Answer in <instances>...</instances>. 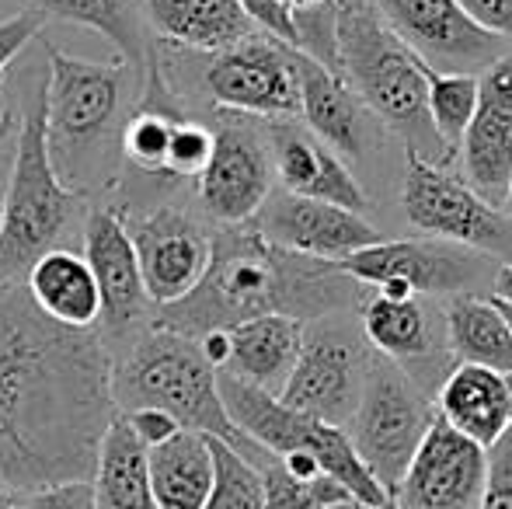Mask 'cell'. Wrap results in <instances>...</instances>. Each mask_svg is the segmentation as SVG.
Here are the masks:
<instances>
[{
  "label": "cell",
  "mask_w": 512,
  "mask_h": 509,
  "mask_svg": "<svg viewBox=\"0 0 512 509\" xmlns=\"http://www.w3.org/2000/svg\"><path fill=\"white\" fill-rule=\"evenodd\" d=\"M84 262L95 276L98 297H102V318L98 332L115 339H136L154 321V304L147 300L136 262V248L122 224V213L112 206H98L84 220Z\"/></svg>",
  "instance_id": "cell-16"
},
{
  "label": "cell",
  "mask_w": 512,
  "mask_h": 509,
  "mask_svg": "<svg viewBox=\"0 0 512 509\" xmlns=\"http://www.w3.org/2000/svg\"><path fill=\"white\" fill-rule=\"evenodd\" d=\"M335 265L363 290L391 300L422 293H474L478 279L492 272L488 255L446 241H377Z\"/></svg>",
  "instance_id": "cell-12"
},
{
  "label": "cell",
  "mask_w": 512,
  "mask_h": 509,
  "mask_svg": "<svg viewBox=\"0 0 512 509\" xmlns=\"http://www.w3.org/2000/svg\"><path fill=\"white\" fill-rule=\"evenodd\" d=\"M251 227L279 252L331 265L384 241L363 213L342 210L321 199L290 196V192H272L255 213Z\"/></svg>",
  "instance_id": "cell-17"
},
{
  "label": "cell",
  "mask_w": 512,
  "mask_h": 509,
  "mask_svg": "<svg viewBox=\"0 0 512 509\" xmlns=\"http://www.w3.org/2000/svg\"><path fill=\"white\" fill-rule=\"evenodd\" d=\"M0 213H4V192H0Z\"/></svg>",
  "instance_id": "cell-46"
},
{
  "label": "cell",
  "mask_w": 512,
  "mask_h": 509,
  "mask_svg": "<svg viewBox=\"0 0 512 509\" xmlns=\"http://www.w3.org/2000/svg\"><path fill=\"white\" fill-rule=\"evenodd\" d=\"M335 67L363 98L377 123L405 140L408 150L439 164L436 133L429 123V67L384 25L366 0H338Z\"/></svg>",
  "instance_id": "cell-4"
},
{
  "label": "cell",
  "mask_w": 512,
  "mask_h": 509,
  "mask_svg": "<svg viewBox=\"0 0 512 509\" xmlns=\"http://www.w3.org/2000/svg\"><path fill=\"white\" fill-rule=\"evenodd\" d=\"M112 401L98 328H63L21 283L0 286V489L14 496L91 478Z\"/></svg>",
  "instance_id": "cell-1"
},
{
  "label": "cell",
  "mask_w": 512,
  "mask_h": 509,
  "mask_svg": "<svg viewBox=\"0 0 512 509\" xmlns=\"http://www.w3.org/2000/svg\"><path fill=\"white\" fill-rule=\"evenodd\" d=\"M32 304L49 321L63 328H98L102 318V297H98L95 276L77 248H53L28 269L21 283Z\"/></svg>",
  "instance_id": "cell-26"
},
{
  "label": "cell",
  "mask_w": 512,
  "mask_h": 509,
  "mask_svg": "<svg viewBox=\"0 0 512 509\" xmlns=\"http://www.w3.org/2000/svg\"><path fill=\"white\" fill-rule=\"evenodd\" d=\"M91 489L95 509H157L147 482V447L136 440L119 412L98 443Z\"/></svg>",
  "instance_id": "cell-29"
},
{
  "label": "cell",
  "mask_w": 512,
  "mask_h": 509,
  "mask_svg": "<svg viewBox=\"0 0 512 509\" xmlns=\"http://www.w3.org/2000/svg\"><path fill=\"white\" fill-rule=\"evenodd\" d=\"M436 415L450 429H457L464 440L478 443L481 450H492L512 429L509 377L495 374V370H488V367L457 363V367L439 381Z\"/></svg>",
  "instance_id": "cell-23"
},
{
  "label": "cell",
  "mask_w": 512,
  "mask_h": 509,
  "mask_svg": "<svg viewBox=\"0 0 512 509\" xmlns=\"http://www.w3.org/2000/svg\"><path fill=\"white\" fill-rule=\"evenodd\" d=\"M88 192L67 185L53 168L46 136V102L42 84L35 102L25 109L14 136L11 175L4 189V213H0V286L25 283L28 269L46 252L63 248L77 210Z\"/></svg>",
  "instance_id": "cell-5"
},
{
  "label": "cell",
  "mask_w": 512,
  "mask_h": 509,
  "mask_svg": "<svg viewBox=\"0 0 512 509\" xmlns=\"http://www.w3.org/2000/svg\"><path fill=\"white\" fill-rule=\"evenodd\" d=\"M14 506H18V496L7 492V489H0V509H14Z\"/></svg>",
  "instance_id": "cell-43"
},
{
  "label": "cell",
  "mask_w": 512,
  "mask_h": 509,
  "mask_svg": "<svg viewBox=\"0 0 512 509\" xmlns=\"http://www.w3.org/2000/svg\"><path fill=\"white\" fill-rule=\"evenodd\" d=\"M478 509H512V429L488 450V478Z\"/></svg>",
  "instance_id": "cell-35"
},
{
  "label": "cell",
  "mask_w": 512,
  "mask_h": 509,
  "mask_svg": "<svg viewBox=\"0 0 512 509\" xmlns=\"http://www.w3.org/2000/svg\"><path fill=\"white\" fill-rule=\"evenodd\" d=\"M509 387H512V377H509Z\"/></svg>",
  "instance_id": "cell-47"
},
{
  "label": "cell",
  "mask_w": 512,
  "mask_h": 509,
  "mask_svg": "<svg viewBox=\"0 0 512 509\" xmlns=\"http://www.w3.org/2000/svg\"><path fill=\"white\" fill-rule=\"evenodd\" d=\"M485 478L488 450L464 440L436 415L391 499L398 509H478Z\"/></svg>",
  "instance_id": "cell-18"
},
{
  "label": "cell",
  "mask_w": 512,
  "mask_h": 509,
  "mask_svg": "<svg viewBox=\"0 0 512 509\" xmlns=\"http://www.w3.org/2000/svg\"><path fill=\"white\" fill-rule=\"evenodd\" d=\"M126 234L136 248L143 290L147 300L157 307L178 304L199 286L209 269L213 255V234L189 213L175 206H157V210H119Z\"/></svg>",
  "instance_id": "cell-14"
},
{
  "label": "cell",
  "mask_w": 512,
  "mask_h": 509,
  "mask_svg": "<svg viewBox=\"0 0 512 509\" xmlns=\"http://www.w3.org/2000/svg\"><path fill=\"white\" fill-rule=\"evenodd\" d=\"M209 443H213L216 482L203 509H265V485L258 464H251L244 454L213 436Z\"/></svg>",
  "instance_id": "cell-32"
},
{
  "label": "cell",
  "mask_w": 512,
  "mask_h": 509,
  "mask_svg": "<svg viewBox=\"0 0 512 509\" xmlns=\"http://www.w3.org/2000/svg\"><path fill=\"white\" fill-rule=\"evenodd\" d=\"M14 509H95V489H91V478L60 482V485H49V489L18 496V506Z\"/></svg>",
  "instance_id": "cell-36"
},
{
  "label": "cell",
  "mask_w": 512,
  "mask_h": 509,
  "mask_svg": "<svg viewBox=\"0 0 512 509\" xmlns=\"http://www.w3.org/2000/svg\"><path fill=\"white\" fill-rule=\"evenodd\" d=\"M209 150H213V129L196 123L192 116H185L171 133L168 147V178H199V171L206 168Z\"/></svg>",
  "instance_id": "cell-34"
},
{
  "label": "cell",
  "mask_w": 512,
  "mask_h": 509,
  "mask_svg": "<svg viewBox=\"0 0 512 509\" xmlns=\"http://www.w3.org/2000/svg\"><path fill=\"white\" fill-rule=\"evenodd\" d=\"M359 290L363 286L352 283L338 265L279 252L251 224L220 227L199 286L178 304L157 307L150 325L199 339L262 314L307 321L349 307L359 300Z\"/></svg>",
  "instance_id": "cell-2"
},
{
  "label": "cell",
  "mask_w": 512,
  "mask_h": 509,
  "mask_svg": "<svg viewBox=\"0 0 512 509\" xmlns=\"http://www.w3.org/2000/svg\"><path fill=\"white\" fill-rule=\"evenodd\" d=\"M147 482L157 509H203L216 482L209 436L178 429L171 440L150 447Z\"/></svg>",
  "instance_id": "cell-27"
},
{
  "label": "cell",
  "mask_w": 512,
  "mask_h": 509,
  "mask_svg": "<svg viewBox=\"0 0 512 509\" xmlns=\"http://www.w3.org/2000/svg\"><path fill=\"white\" fill-rule=\"evenodd\" d=\"M46 53L49 74L42 81V102H46L49 157L56 175L67 178V171L98 154L119 116L126 63L77 60L56 46H46Z\"/></svg>",
  "instance_id": "cell-7"
},
{
  "label": "cell",
  "mask_w": 512,
  "mask_h": 509,
  "mask_svg": "<svg viewBox=\"0 0 512 509\" xmlns=\"http://www.w3.org/2000/svg\"><path fill=\"white\" fill-rule=\"evenodd\" d=\"M42 21H46V18H42V14H35V11H21V14H14V18L0 21V91H4L7 67H11V63L18 60L21 49H25L28 42L42 32Z\"/></svg>",
  "instance_id": "cell-37"
},
{
  "label": "cell",
  "mask_w": 512,
  "mask_h": 509,
  "mask_svg": "<svg viewBox=\"0 0 512 509\" xmlns=\"http://www.w3.org/2000/svg\"><path fill=\"white\" fill-rule=\"evenodd\" d=\"M199 203L220 227L251 224L272 196V154L258 119L223 112L213 126V150L199 171Z\"/></svg>",
  "instance_id": "cell-13"
},
{
  "label": "cell",
  "mask_w": 512,
  "mask_h": 509,
  "mask_svg": "<svg viewBox=\"0 0 512 509\" xmlns=\"http://www.w3.org/2000/svg\"><path fill=\"white\" fill-rule=\"evenodd\" d=\"M262 129L272 154V175L279 178L283 192L321 199V203L342 206V210L366 217V210H370L366 189L328 143H321L307 126L293 123V119H276V123H265Z\"/></svg>",
  "instance_id": "cell-20"
},
{
  "label": "cell",
  "mask_w": 512,
  "mask_h": 509,
  "mask_svg": "<svg viewBox=\"0 0 512 509\" xmlns=\"http://www.w3.org/2000/svg\"><path fill=\"white\" fill-rule=\"evenodd\" d=\"M220 398L230 422L244 440H251L269 457L307 454L321 464V471L338 482L352 496V503L370 509L387 499V492L373 482V475L363 468L359 454L352 450L349 433L328 422H317L310 415H300L286 408L276 394H265L258 387L237 381L220 370Z\"/></svg>",
  "instance_id": "cell-6"
},
{
  "label": "cell",
  "mask_w": 512,
  "mask_h": 509,
  "mask_svg": "<svg viewBox=\"0 0 512 509\" xmlns=\"http://www.w3.org/2000/svg\"><path fill=\"white\" fill-rule=\"evenodd\" d=\"M457 4L474 25L492 32L495 39H512V0H457Z\"/></svg>",
  "instance_id": "cell-40"
},
{
  "label": "cell",
  "mask_w": 512,
  "mask_h": 509,
  "mask_svg": "<svg viewBox=\"0 0 512 509\" xmlns=\"http://www.w3.org/2000/svg\"><path fill=\"white\" fill-rule=\"evenodd\" d=\"M237 4L244 7V14H248V18L255 21V28H262L265 35L286 42V46H293V42H297L293 14L286 11L283 0H237Z\"/></svg>",
  "instance_id": "cell-38"
},
{
  "label": "cell",
  "mask_w": 512,
  "mask_h": 509,
  "mask_svg": "<svg viewBox=\"0 0 512 509\" xmlns=\"http://www.w3.org/2000/svg\"><path fill=\"white\" fill-rule=\"evenodd\" d=\"M363 339L373 353L398 363L401 370L425 391V370L439 367L446 360V335H439L436 318L422 304V297H377L363 300ZM429 394V391H425Z\"/></svg>",
  "instance_id": "cell-22"
},
{
  "label": "cell",
  "mask_w": 512,
  "mask_h": 509,
  "mask_svg": "<svg viewBox=\"0 0 512 509\" xmlns=\"http://www.w3.org/2000/svg\"><path fill=\"white\" fill-rule=\"evenodd\" d=\"M492 283H495L492 300H499V304L512 307V258H509V262H502L499 269H495Z\"/></svg>",
  "instance_id": "cell-41"
},
{
  "label": "cell",
  "mask_w": 512,
  "mask_h": 509,
  "mask_svg": "<svg viewBox=\"0 0 512 509\" xmlns=\"http://www.w3.org/2000/svg\"><path fill=\"white\" fill-rule=\"evenodd\" d=\"M429 123L436 133L439 164L450 168L478 109V74H436L429 70Z\"/></svg>",
  "instance_id": "cell-31"
},
{
  "label": "cell",
  "mask_w": 512,
  "mask_h": 509,
  "mask_svg": "<svg viewBox=\"0 0 512 509\" xmlns=\"http://www.w3.org/2000/svg\"><path fill=\"white\" fill-rule=\"evenodd\" d=\"M300 84V119L310 133L331 150L363 161L377 147V119L363 105V98L345 84L342 74L328 70L324 63L310 60L307 53L293 49Z\"/></svg>",
  "instance_id": "cell-21"
},
{
  "label": "cell",
  "mask_w": 512,
  "mask_h": 509,
  "mask_svg": "<svg viewBox=\"0 0 512 509\" xmlns=\"http://www.w3.org/2000/svg\"><path fill=\"white\" fill-rule=\"evenodd\" d=\"M499 304V300H495ZM502 307V314H506V321H509V332H512V307H506V304H499Z\"/></svg>",
  "instance_id": "cell-44"
},
{
  "label": "cell",
  "mask_w": 512,
  "mask_h": 509,
  "mask_svg": "<svg viewBox=\"0 0 512 509\" xmlns=\"http://www.w3.org/2000/svg\"><path fill=\"white\" fill-rule=\"evenodd\" d=\"M150 28L189 53H220L255 35V21L237 0H143Z\"/></svg>",
  "instance_id": "cell-25"
},
{
  "label": "cell",
  "mask_w": 512,
  "mask_h": 509,
  "mask_svg": "<svg viewBox=\"0 0 512 509\" xmlns=\"http://www.w3.org/2000/svg\"><path fill=\"white\" fill-rule=\"evenodd\" d=\"M377 14L436 74H478L506 56V42L474 25L457 0H377Z\"/></svg>",
  "instance_id": "cell-15"
},
{
  "label": "cell",
  "mask_w": 512,
  "mask_h": 509,
  "mask_svg": "<svg viewBox=\"0 0 512 509\" xmlns=\"http://www.w3.org/2000/svg\"><path fill=\"white\" fill-rule=\"evenodd\" d=\"M283 4H286V11H290V14H304V11H314V7L331 4V0H283Z\"/></svg>",
  "instance_id": "cell-42"
},
{
  "label": "cell",
  "mask_w": 512,
  "mask_h": 509,
  "mask_svg": "<svg viewBox=\"0 0 512 509\" xmlns=\"http://www.w3.org/2000/svg\"><path fill=\"white\" fill-rule=\"evenodd\" d=\"M262 485H265V509H342L356 506L352 496L331 478H314V482H297L279 468L276 457L262 464Z\"/></svg>",
  "instance_id": "cell-33"
},
{
  "label": "cell",
  "mask_w": 512,
  "mask_h": 509,
  "mask_svg": "<svg viewBox=\"0 0 512 509\" xmlns=\"http://www.w3.org/2000/svg\"><path fill=\"white\" fill-rule=\"evenodd\" d=\"M370 509H398V506H394V499H391V496H387V499H384V503H380V506H370Z\"/></svg>",
  "instance_id": "cell-45"
},
{
  "label": "cell",
  "mask_w": 512,
  "mask_h": 509,
  "mask_svg": "<svg viewBox=\"0 0 512 509\" xmlns=\"http://www.w3.org/2000/svg\"><path fill=\"white\" fill-rule=\"evenodd\" d=\"M112 401L115 412L161 408L182 429L227 443L258 468L269 461V454L244 440L230 422L220 398V370L209 367L196 339L154 325L140 332L126 353L112 360Z\"/></svg>",
  "instance_id": "cell-3"
},
{
  "label": "cell",
  "mask_w": 512,
  "mask_h": 509,
  "mask_svg": "<svg viewBox=\"0 0 512 509\" xmlns=\"http://www.w3.org/2000/svg\"><path fill=\"white\" fill-rule=\"evenodd\" d=\"M464 182L495 210L506 206L512 182V53L478 77V109L457 150Z\"/></svg>",
  "instance_id": "cell-19"
},
{
  "label": "cell",
  "mask_w": 512,
  "mask_h": 509,
  "mask_svg": "<svg viewBox=\"0 0 512 509\" xmlns=\"http://www.w3.org/2000/svg\"><path fill=\"white\" fill-rule=\"evenodd\" d=\"M307 321L290 318V314H262V318L241 321L227 328V367L223 374L258 387L265 394L283 391L297 367L300 346H304Z\"/></svg>",
  "instance_id": "cell-24"
},
{
  "label": "cell",
  "mask_w": 512,
  "mask_h": 509,
  "mask_svg": "<svg viewBox=\"0 0 512 509\" xmlns=\"http://www.w3.org/2000/svg\"><path fill=\"white\" fill-rule=\"evenodd\" d=\"M446 353L457 363L512 377V332L502 307L478 293H453L443 307Z\"/></svg>",
  "instance_id": "cell-28"
},
{
  "label": "cell",
  "mask_w": 512,
  "mask_h": 509,
  "mask_svg": "<svg viewBox=\"0 0 512 509\" xmlns=\"http://www.w3.org/2000/svg\"><path fill=\"white\" fill-rule=\"evenodd\" d=\"M366 339L356 335L342 318L324 314L304 325L297 367L279 391V401L300 415L345 429L363 394L366 367H370Z\"/></svg>",
  "instance_id": "cell-10"
},
{
  "label": "cell",
  "mask_w": 512,
  "mask_h": 509,
  "mask_svg": "<svg viewBox=\"0 0 512 509\" xmlns=\"http://www.w3.org/2000/svg\"><path fill=\"white\" fill-rule=\"evenodd\" d=\"M119 415L126 419V426L133 429V436L147 450L157 447V443H164V440H171V436L182 429L168 412H161V408H133V412H119Z\"/></svg>",
  "instance_id": "cell-39"
},
{
  "label": "cell",
  "mask_w": 512,
  "mask_h": 509,
  "mask_svg": "<svg viewBox=\"0 0 512 509\" xmlns=\"http://www.w3.org/2000/svg\"><path fill=\"white\" fill-rule=\"evenodd\" d=\"M401 210L408 224L429 234L432 241L471 248L478 255L512 258V220L478 196L471 185L450 168L408 150L405 182H401Z\"/></svg>",
  "instance_id": "cell-9"
},
{
  "label": "cell",
  "mask_w": 512,
  "mask_h": 509,
  "mask_svg": "<svg viewBox=\"0 0 512 509\" xmlns=\"http://www.w3.org/2000/svg\"><path fill=\"white\" fill-rule=\"evenodd\" d=\"M25 4V11L35 14H53V18L74 21V25L95 28L98 35H105L115 46L119 60L143 67L150 56V46L143 39V25H140V11H136L133 0H18Z\"/></svg>",
  "instance_id": "cell-30"
},
{
  "label": "cell",
  "mask_w": 512,
  "mask_h": 509,
  "mask_svg": "<svg viewBox=\"0 0 512 509\" xmlns=\"http://www.w3.org/2000/svg\"><path fill=\"white\" fill-rule=\"evenodd\" d=\"M432 422H436V405L429 401V394L398 363L373 353L363 394H359V405L345 433L363 468L387 496L401 482Z\"/></svg>",
  "instance_id": "cell-8"
},
{
  "label": "cell",
  "mask_w": 512,
  "mask_h": 509,
  "mask_svg": "<svg viewBox=\"0 0 512 509\" xmlns=\"http://www.w3.org/2000/svg\"><path fill=\"white\" fill-rule=\"evenodd\" d=\"M203 88L220 112H234L258 123L300 116V84L293 46L255 32L237 46L209 53Z\"/></svg>",
  "instance_id": "cell-11"
}]
</instances>
